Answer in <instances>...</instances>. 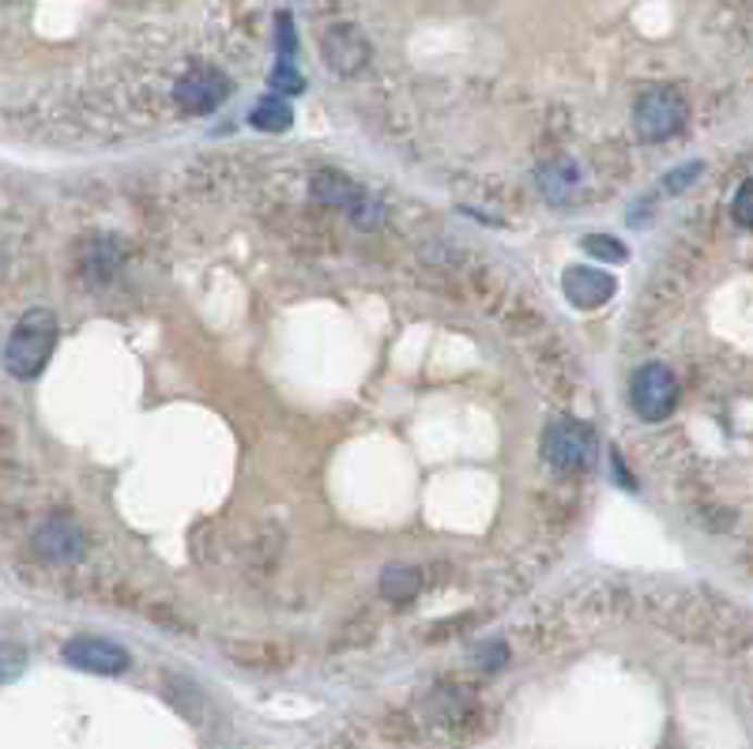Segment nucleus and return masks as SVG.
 Listing matches in <instances>:
<instances>
[{
  "label": "nucleus",
  "instance_id": "obj_11",
  "mask_svg": "<svg viewBox=\"0 0 753 749\" xmlns=\"http://www.w3.org/2000/svg\"><path fill=\"white\" fill-rule=\"evenodd\" d=\"M252 125L257 128H264V133H283V128H291V121H294V113H291V106H286V98L280 95H268L264 102L252 110Z\"/></svg>",
  "mask_w": 753,
  "mask_h": 749
},
{
  "label": "nucleus",
  "instance_id": "obj_3",
  "mask_svg": "<svg viewBox=\"0 0 753 749\" xmlns=\"http://www.w3.org/2000/svg\"><path fill=\"white\" fill-rule=\"evenodd\" d=\"M543 456L551 459L561 471H580V467H592L600 456V438L588 422L577 418H558L551 430L543 433Z\"/></svg>",
  "mask_w": 753,
  "mask_h": 749
},
{
  "label": "nucleus",
  "instance_id": "obj_9",
  "mask_svg": "<svg viewBox=\"0 0 753 749\" xmlns=\"http://www.w3.org/2000/svg\"><path fill=\"white\" fill-rule=\"evenodd\" d=\"M321 53L335 72H343V76L366 69V61H370V46H366V38L358 35L355 27H347V23L332 27L329 35L321 38Z\"/></svg>",
  "mask_w": 753,
  "mask_h": 749
},
{
  "label": "nucleus",
  "instance_id": "obj_12",
  "mask_svg": "<svg viewBox=\"0 0 753 749\" xmlns=\"http://www.w3.org/2000/svg\"><path fill=\"white\" fill-rule=\"evenodd\" d=\"M384 595L396 599V603H407V599L419 591V573L407 569V565H392V569H384V580H381Z\"/></svg>",
  "mask_w": 753,
  "mask_h": 749
},
{
  "label": "nucleus",
  "instance_id": "obj_1",
  "mask_svg": "<svg viewBox=\"0 0 753 749\" xmlns=\"http://www.w3.org/2000/svg\"><path fill=\"white\" fill-rule=\"evenodd\" d=\"M53 347H57V317L49 309H30L27 317L15 324L12 340H8V351H4V361L15 377H38L46 369Z\"/></svg>",
  "mask_w": 753,
  "mask_h": 749
},
{
  "label": "nucleus",
  "instance_id": "obj_7",
  "mask_svg": "<svg viewBox=\"0 0 753 749\" xmlns=\"http://www.w3.org/2000/svg\"><path fill=\"white\" fill-rule=\"evenodd\" d=\"M64 660L91 674H121L128 671V652L106 637H76L64 644Z\"/></svg>",
  "mask_w": 753,
  "mask_h": 749
},
{
  "label": "nucleus",
  "instance_id": "obj_17",
  "mask_svg": "<svg viewBox=\"0 0 753 749\" xmlns=\"http://www.w3.org/2000/svg\"><path fill=\"white\" fill-rule=\"evenodd\" d=\"M701 174V162H690V167H678V170H670L667 177H663V185H667V193H682L686 185H690L693 177Z\"/></svg>",
  "mask_w": 753,
  "mask_h": 749
},
{
  "label": "nucleus",
  "instance_id": "obj_13",
  "mask_svg": "<svg viewBox=\"0 0 753 749\" xmlns=\"http://www.w3.org/2000/svg\"><path fill=\"white\" fill-rule=\"evenodd\" d=\"M539 181H543L539 188H543L551 200H561L572 188V181H577V167H572V162H554V167H546L543 174H539Z\"/></svg>",
  "mask_w": 753,
  "mask_h": 749
},
{
  "label": "nucleus",
  "instance_id": "obj_14",
  "mask_svg": "<svg viewBox=\"0 0 753 749\" xmlns=\"http://www.w3.org/2000/svg\"><path fill=\"white\" fill-rule=\"evenodd\" d=\"M584 249L592 253L595 260H607V265H626V260H629V249L610 234H588Z\"/></svg>",
  "mask_w": 753,
  "mask_h": 749
},
{
  "label": "nucleus",
  "instance_id": "obj_10",
  "mask_svg": "<svg viewBox=\"0 0 753 749\" xmlns=\"http://www.w3.org/2000/svg\"><path fill=\"white\" fill-rule=\"evenodd\" d=\"M35 547H38V554L49 557V562H76V557L84 554L87 539H84V531H79V524H72L69 516H53V520L35 535Z\"/></svg>",
  "mask_w": 753,
  "mask_h": 749
},
{
  "label": "nucleus",
  "instance_id": "obj_18",
  "mask_svg": "<svg viewBox=\"0 0 753 749\" xmlns=\"http://www.w3.org/2000/svg\"><path fill=\"white\" fill-rule=\"evenodd\" d=\"M294 57V30H291V15H280V61H291Z\"/></svg>",
  "mask_w": 753,
  "mask_h": 749
},
{
  "label": "nucleus",
  "instance_id": "obj_15",
  "mask_svg": "<svg viewBox=\"0 0 753 749\" xmlns=\"http://www.w3.org/2000/svg\"><path fill=\"white\" fill-rule=\"evenodd\" d=\"M272 90L280 98H286V95H301V90H306V79H301V72L294 69L291 61H280L275 64V72H272Z\"/></svg>",
  "mask_w": 753,
  "mask_h": 749
},
{
  "label": "nucleus",
  "instance_id": "obj_8",
  "mask_svg": "<svg viewBox=\"0 0 753 749\" xmlns=\"http://www.w3.org/2000/svg\"><path fill=\"white\" fill-rule=\"evenodd\" d=\"M561 291L569 306L600 309L614 298V275H607L603 268H569L561 275Z\"/></svg>",
  "mask_w": 753,
  "mask_h": 749
},
{
  "label": "nucleus",
  "instance_id": "obj_2",
  "mask_svg": "<svg viewBox=\"0 0 753 749\" xmlns=\"http://www.w3.org/2000/svg\"><path fill=\"white\" fill-rule=\"evenodd\" d=\"M690 118V106L678 90L670 87H652L637 98V110H633V125L637 136L649 139V144H663V139L678 136Z\"/></svg>",
  "mask_w": 753,
  "mask_h": 749
},
{
  "label": "nucleus",
  "instance_id": "obj_4",
  "mask_svg": "<svg viewBox=\"0 0 753 749\" xmlns=\"http://www.w3.org/2000/svg\"><path fill=\"white\" fill-rule=\"evenodd\" d=\"M629 403H633V410L644 418V422H663L678 403L675 373H670L667 366H659V361L641 366L633 373V384H629Z\"/></svg>",
  "mask_w": 753,
  "mask_h": 749
},
{
  "label": "nucleus",
  "instance_id": "obj_16",
  "mask_svg": "<svg viewBox=\"0 0 753 749\" xmlns=\"http://www.w3.org/2000/svg\"><path fill=\"white\" fill-rule=\"evenodd\" d=\"M731 216L742 222V226H750L753 230V177L750 181H742V188L735 193V200H731Z\"/></svg>",
  "mask_w": 753,
  "mask_h": 749
},
{
  "label": "nucleus",
  "instance_id": "obj_5",
  "mask_svg": "<svg viewBox=\"0 0 753 749\" xmlns=\"http://www.w3.org/2000/svg\"><path fill=\"white\" fill-rule=\"evenodd\" d=\"M174 95H177V106H182L185 113L203 118V113H211L223 106V98L231 95V79H226L219 69H211V64H196V69H188L185 76L177 79Z\"/></svg>",
  "mask_w": 753,
  "mask_h": 749
},
{
  "label": "nucleus",
  "instance_id": "obj_6",
  "mask_svg": "<svg viewBox=\"0 0 753 749\" xmlns=\"http://www.w3.org/2000/svg\"><path fill=\"white\" fill-rule=\"evenodd\" d=\"M313 196L321 204H329V208H343L355 222H362V226H376V216H381V208L362 193V185H355V181L343 174H332V170L313 177Z\"/></svg>",
  "mask_w": 753,
  "mask_h": 749
}]
</instances>
